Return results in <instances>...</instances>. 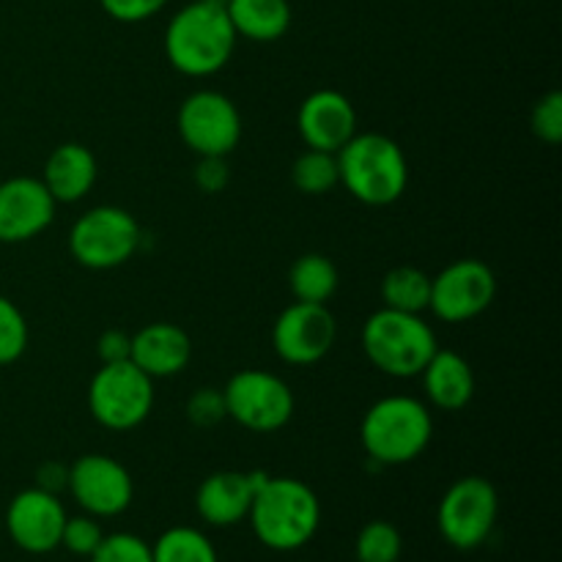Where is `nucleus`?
Wrapping results in <instances>:
<instances>
[{
	"mask_svg": "<svg viewBox=\"0 0 562 562\" xmlns=\"http://www.w3.org/2000/svg\"><path fill=\"white\" fill-rule=\"evenodd\" d=\"M499 516L497 488L486 477L467 475L445 492L437 510V527L445 543L461 552L483 547L492 538Z\"/></svg>",
	"mask_w": 562,
	"mask_h": 562,
	"instance_id": "obj_7",
	"label": "nucleus"
},
{
	"mask_svg": "<svg viewBox=\"0 0 562 562\" xmlns=\"http://www.w3.org/2000/svg\"><path fill=\"white\" fill-rule=\"evenodd\" d=\"M190 357L192 340L179 324L157 322L132 335L130 360L151 379L176 376L190 366Z\"/></svg>",
	"mask_w": 562,
	"mask_h": 562,
	"instance_id": "obj_18",
	"label": "nucleus"
},
{
	"mask_svg": "<svg viewBox=\"0 0 562 562\" xmlns=\"http://www.w3.org/2000/svg\"><path fill=\"white\" fill-rule=\"evenodd\" d=\"M88 409L110 431L137 428L154 409V379L132 360L102 366L88 384Z\"/></svg>",
	"mask_w": 562,
	"mask_h": 562,
	"instance_id": "obj_6",
	"label": "nucleus"
},
{
	"mask_svg": "<svg viewBox=\"0 0 562 562\" xmlns=\"http://www.w3.org/2000/svg\"><path fill=\"white\" fill-rule=\"evenodd\" d=\"M66 492L75 497V503L88 516L113 519L132 505L135 483H132L130 470L121 461L102 453H88L69 467Z\"/></svg>",
	"mask_w": 562,
	"mask_h": 562,
	"instance_id": "obj_12",
	"label": "nucleus"
},
{
	"mask_svg": "<svg viewBox=\"0 0 562 562\" xmlns=\"http://www.w3.org/2000/svg\"><path fill=\"white\" fill-rule=\"evenodd\" d=\"M289 285L296 302L324 305L338 291V267L322 252H307L291 263Z\"/></svg>",
	"mask_w": 562,
	"mask_h": 562,
	"instance_id": "obj_22",
	"label": "nucleus"
},
{
	"mask_svg": "<svg viewBox=\"0 0 562 562\" xmlns=\"http://www.w3.org/2000/svg\"><path fill=\"white\" fill-rule=\"evenodd\" d=\"M66 508L58 494L33 486L16 494L5 508V532L27 554H49L60 547Z\"/></svg>",
	"mask_w": 562,
	"mask_h": 562,
	"instance_id": "obj_14",
	"label": "nucleus"
},
{
	"mask_svg": "<svg viewBox=\"0 0 562 562\" xmlns=\"http://www.w3.org/2000/svg\"><path fill=\"white\" fill-rule=\"evenodd\" d=\"M66 483H69V467L58 464V461H47V464L38 467L36 472V486L44 488L49 494L64 492Z\"/></svg>",
	"mask_w": 562,
	"mask_h": 562,
	"instance_id": "obj_35",
	"label": "nucleus"
},
{
	"mask_svg": "<svg viewBox=\"0 0 562 562\" xmlns=\"http://www.w3.org/2000/svg\"><path fill=\"white\" fill-rule=\"evenodd\" d=\"M27 349V322L20 307L0 296V366H11Z\"/></svg>",
	"mask_w": 562,
	"mask_h": 562,
	"instance_id": "obj_27",
	"label": "nucleus"
},
{
	"mask_svg": "<svg viewBox=\"0 0 562 562\" xmlns=\"http://www.w3.org/2000/svg\"><path fill=\"white\" fill-rule=\"evenodd\" d=\"M296 130L307 148L338 154L357 135V110L340 91H313L296 113Z\"/></svg>",
	"mask_w": 562,
	"mask_h": 562,
	"instance_id": "obj_16",
	"label": "nucleus"
},
{
	"mask_svg": "<svg viewBox=\"0 0 562 562\" xmlns=\"http://www.w3.org/2000/svg\"><path fill=\"white\" fill-rule=\"evenodd\" d=\"M384 307L423 313L431 305V278L417 267H395L382 280Z\"/></svg>",
	"mask_w": 562,
	"mask_h": 562,
	"instance_id": "obj_23",
	"label": "nucleus"
},
{
	"mask_svg": "<svg viewBox=\"0 0 562 562\" xmlns=\"http://www.w3.org/2000/svg\"><path fill=\"white\" fill-rule=\"evenodd\" d=\"M530 126L532 135L538 140L549 143V146H558L562 140V93L549 91L547 97H541L536 102L530 113Z\"/></svg>",
	"mask_w": 562,
	"mask_h": 562,
	"instance_id": "obj_30",
	"label": "nucleus"
},
{
	"mask_svg": "<svg viewBox=\"0 0 562 562\" xmlns=\"http://www.w3.org/2000/svg\"><path fill=\"white\" fill-rule=\"evenodd\" d=\"M97 157L82 143H64L44 165V187L55 203H77L97 184Z\"/></svg>",
	"mask_w": 562,
	"mask_h": 562,
	"instance_id": "obj_19",
	"label": "nucleus"
},
{
	"mask_svg": "<svg viewBox=\"0 0 562 562\" xmlns=\"http://www.w3.org/2000/svg\"><path fill=\"white\" fill-rule=\"evenodd\" d=\"M225 409L241 428L256 434L280 431L294 415V393L280 376L247 368L225 384Z\"/></svg>",
	"mask_w": 562,
	"mask_h": 562,
	"instance_id": "obj_9",
	"label": "nucleus"
},
{
	"mask_svg": "<svg viewBox=\"0 0 562 562\" xmlns=\"http://www.w3.org/2000/svg\"><path fill=\"white\" fill-rule=\"evenodd\" d=\"M97 355L102 360V366L110 362H124L132 355V335H126L124 329H108V333L99 335Z\"/></svg>",
	"mask_w": 562,
	"mask_h": 562,
	"instance_id": "obj_34",
	"label": "nucleus"
},
{
	"mask_svg": "<svg viewBox=\"0 0 562 562\" xmlns=\"http://www.w3.org/2000/svg\"><path fill=\"white\" fill-rule=\"evenodd\" d=\"M247 519L263 547L272 552H296L316 538L322 503L307 483L267 475L252 497Z\"/></svg>",
	"mask_w": 562,
	"mask_h": 562,
	"instance_id": "obj_1",
	"label": "nucleus"
},
{
	"mask_svg": "<svg viewBox=\"0 0 562 562\" xmlns=\"http://www.w3.org/2000/svg\"><path fill=\"white\" fill-rule=\"evenodd\" d=\"M187 417L198 428H212L217 423H223L228 417L223 390L201 387L198 393H192L190 401H187Z\"/></svg>",
	"mask_w": 562,
	"mask_h": 562,
	"instance_id": "obj_31",
	"label": "nucleus"
},
{
	"mask_svg": "<svg viewBox=\"0 0 562 562\" xmlns=\"http://www.w3.org/2000/svg\"><path fill=\"white\" fill-rule=\"evenodd\" d=\"M338 324L327 305L294 302L278 316L272 327L274 355L289 366H313L335 346Z\"/></svg>",
	"mask_w": 562,
	"mask_h": 562,
	"instance_id": "obj_13",
	"label": "nucleus"
},
{
	"mask_svg": "<svg viewBox=\"0 0 562 562\" xmlns=\"http://www.w3.org/2000/svg\"><path fill=\"white\" fill-rule=\"evenodd\" d=\"M236 36L250 42H278L291 27L289 0H228L225 5Z\"/></svg>",
	"mask_w": 562,
	"mask_h": 562,
	"instance_id": "obj_21",
	"label": "nucleus"
},
{
	"mask_svg": "<svg viewBox=\"0 0 562 562\" xmlns=\"http://www.w3.org/2000/svg\"><path fill=\"white\" fill-rule=\"evenodd\" d=\"M236 31L223 5L195 0L173 14L165 31L170 66L187 77L217 75L236 49Z\"/></svg>",
	"mask_w": 562,
	"mask_h": 562,
	"instance_id": "obj_2",
	"label": "nucleus"
},
{
	"mask_svg": "<svg viewBox=\"0 0 562 562\" xmlns=\"http://www.w3.org/2000/svg\"><path fill=\"white\" fill-rule=\"evenodd\" d=\"M366 357L382 373L395 379L420 376L423 368L437 355V335L420 313L382 307L362 327Z\"/></svg>",
	"mask_w": 562,
	"mask_h": 562,
	"instance_id": "obj_5",
	"label": "nucleus"
},
{
	"mask_svg": "<svg viewBox=\"0 0 562 562\" xmlns=\"http://www.w3.org/2000/svg\"><path fill=\"white\" fill-rule=\"evenodd\" d=\"M176 126L198 157H228L241 140V115L220 91H195L181 102Z\"/></svg>",
	"mask_w": 562,
	"mask_h": 562,
	"instance_id": "obj_10",
	"label": "nucleus"
},
{
	"mask_svg": "<svg viewBox=\"0 0 562 562\" xmlns=\"http://www.w3.org/2000/svg\"><path fill=\"white\" fill-rule=\"evenodd\" d=\"M231 170L225 157H201L195 165V184L209 195H217L228 187Z\"/></svg>",
	"mask_w": 562,
	"mask_h": 562,
	"instance_id": "obj_33",
	"label": "nucleus"
},
{
	"mask_svg": "<svg viewBox=\"0 0 562 562\" xmlns=\"http://www.w3.org/2000/svg\"><path fill=\"white\" fill-rule=\"evenodd\" d=\"M104 530L99 525L97 516H66L64 536H60V547L75 558H91L97 547L102 543Z\"/></svg>",
	"mask_w": 562,
	"mask_h": 562,
	"instance_id": "obj_29",
	"label": "nucleus"
},
{
	"mask_svg": "<svg viewBox=\"0 0 562 562\" xmlns=\"http://www.w3.org/2000/svg\"><path fill=\"white\" fill-rule=\"evenodd\" d=\"M404 552V538H401L398 527L390 521H368L355 541V558L357 562H398Z\"/></svg>",
	"mask_w": 562,
	"mask_h": 562,
	"instance_id": "obj_26",
	"label": "nucleus"
},
{
	"mask_svg": "<svg viewBox=\"0 0 562 562\" xmlns=\"http://www.w3.org/2000/svg\"><path fill=\"white\" fill-rule=\"evenodd\" d=\"M140 247V225L126 209L97 206L69 231V252L86 269H115Z\"/></svg>",
	"mask_w": 562,
	"mask_h": 562,
	"instance_id": "obj_8",
	"label": "nucleus"
},
{
	"mask_svg": "<svg viewBox=\"0 0 562 562\" xmlns=\"http://www.w3.org/2000/svg\"><path fill=\"white\" fill-rule=\"evenodd\" d=\"M154 562H220L206 532L195 527H170L151 543Z\"/></svg>",
	"mask_w": 562,
	"mask_h": 562,
	"instance_id": "obj_24",
	"label": "nucleus"
},
{
	"mask_svg": "<svg viewBox=\"0 0 562 562\" xmlns=\"http://www.w3.org/2000/svg\"><path fill=\"white\" fill-rule=\"evenodd\" d=\"M55 198L42 179L14 176L0 184V241L20 245L49 228L55 217Z\"/></svg>",
	"mask_w": 562,
	"mask_h": 562,
	"instance_id": "obj_15",
	"label": "nucleus"
},
{
	"mask_svg": "<svg viewBox=\"0 0 562 562\" xmlns=\"http://www.w3.org/2000/svg\"><path fill=\"white\" fill-rule=\"evenodd\" d=\"M263 481L267 472H212L195 492L198 516L212 527L239 525L250 514L252 497Z\"/></svg>",
	"mask_w": 562,
	"mask_h": 562,
	"instance_id": "obj_17",
	"label": "nucleus"
},
{
	"mask_svg": "<svg viewBox=\"0 0 562 562\" xmlns=\"http://www.w3.org/2000/svg\"><path fill=\"white\" fill-rule=\"evenodd\" d=\"M291 181L305 195H327V192H333L340 184L338 157L329 151L307 148L305 154L296 157L294 168H291Z\"/></svg>",
	"mask_w": 562,
	"mask_h": 562,
	"instance_id": "obj_25",
	"label": "nucleus"
},
{
	"mask_svg": "<svg viewBox=\"0 0 562 562\" xmlns=\"http://www.w3.org/2000/svg\"><path fill=\"white\" fill-rule=\"evenodd\" d=\"M497 300V274L477 258H461L431 278V311L448 324L477 318Z\"/></svg>",
	"mask_w": 562,
	"mask_h": 562,
	"instance_id": "obj_11",
	"label": "nucleus"
},
{
	"mask_svg": "<svg viewBox=\"0 0 562 562\" xmlns=\"http://www.w3.org/2000/svg\"><path fill=\"white\" fill-rule=\"evenodd\" d=\"M335 157L340 184L366 206H390L409 187V162L404 148L387 135H355Z\"/></svg>",
	"mask_w": 562,
	"mask_h": 562,
	"instance_id": "obj_3",
	"label": "nucleus"
},
{
	"mask_svg": "<svg viewBox=\"0 0 562 562\" xmlns=\"http://www.w3.org/2000/svg\"><path fill=\"white\" fill-rule=\"evenodd\" d=\"M206 3H214V5H223V9H225V5H228V0H206Z\"/></svg>",
	"mask_w": 562,
	"mask_h": 562,
	"instance_id": "obj_36",
	"label": "nucleus"
},
{
	"mask_svg": "<svg viewBox=\"0 0 562 562\" xmlns=\"http://www.w3.org/2000/svg\"><path fill=\"white\" fill-rule=\"evenodd\" d=\"M102 9L119 22H143L168 5V0H99Z\"/></svg>",
	"mask_w": 562,
	"mask_h": 562,
	"instance_id": "obj_32",
	"label": "nucleus"
},
{
	"mask_svg": "<svg viewBox=\"0 0 562 562\" xmlns=\"http://www.w3.org/2000/svg\"><path fill=\"white\" fill-rule=\"evenodd\" d=\"M91 562H154L151 543L143 541L135 532H113L104 536L97 552L88 558Z\"/></svg>",
	"mask_w": 562,
	"mask_h": 562,
	"instance_id": "obj_28",
	"label": "nucleus"
},
{
	"mask_svg": "<svg viewBox=\"0 0 562 562\" xmlns=\"http://www.w3.org/2000/svg\"><path fill=\"white\" fill-rule=\"evenodd\" d=\"M431 412L412 395H387L362 417V448L368 459L382 467L409 464L431 445Z\"/></svg>",
	"mask_w": 562,
	"mask_h": 562,
	"instance_id": "obj_4",
	"label": "nucleus"
},
{
	"mask_svg": "<svg viewBox=\"0 0 562 562\" xmlns=\"http://www.w3.org/2000/svg\"><path fill=\"white\" fill-rule=\"evenodd\" d=\"M423 390L431 406L442 412H459L475 395V371L456 351L437 349V355L423 368Z\"/></svg>",
	"mask_w": 562,
	"mask_h": 562,
	"instance_id": "obj_20",
	"label": "nucleus"
}]
</instances>
